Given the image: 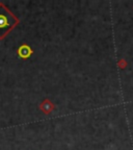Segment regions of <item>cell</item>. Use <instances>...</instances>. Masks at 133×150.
Listing matches in <instances>:
<instances>
[{"instance_id": "cell-1", "label": "cell", "mask_w": 133, "mask_h": 150, "mask_svg": "<svg viewBox=\"0 0 133 150\" xmlns=\"http://www.w3.org/2000/svg\"><path fill=\"white\" fill-rule=\"evenodd\" d=\"M16 23V19L5 7L0 6V37L7 33Z\"/></svg>"}]
</instances>
